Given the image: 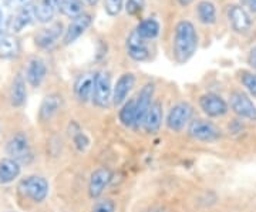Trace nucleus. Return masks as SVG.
I'll use <instances>...</instances> for the list:
<instances>
[{"label":"nucleus","instance_id":"obj_6","mask_svg":"<svg viewBox=\"0 0 256 212\" xmlns=\"http://www.w3.org/2000/svg\"><path fill=\"white\" fill-rule=\"evenodd\" d=\"M228 106L229 110L240 120L256 121V104L248 92L234 90L229 94Z\"/></svg>","mask_w":256,"mask_h":212},{"label":"nucleus","instance_id":"obj_11","mask_svg":"<svg viewBox=\"0 0 256 212\" xmlns=\"http://www.w3.org/2000/svg\"><path fill=\"white\" fill-rule=\"evenodd\" d=\"M137 84V77L131 72H126L117 78L116 84L112 86V106L118 108L127 102Z\"/></svg>","mask_w":256,"mask_h":212},{"label":"nucleus","instance_id":"obj_31","mask_svg":"<svg viewBox=\"0 0 256 212\" xmlns=\"http://www.w3.org/2000/svg\"><path fill=\"white\" fill-rule=\"evenodd\" d=\"M90 212H117V204L112 198H98L90 208Z\"/></svg>","mask_w":256,"mask_h":212},{"label":"nucleus","instance_id":"obj_30","mask_svg":"<svg viewBox=\"0 0 256 212\" xmlns=\"http://www.w3.org/2000/svg\"><path fill=\"white\" fill-rule=\"evenodd\" d=\"M239 82L244 86L248 94L256 98V72H249V70L239 72Z\"/></svg>","mask_w":256,"mask_h":212},{"label":"nucleus","instance_id":"obj_29","mask_svg":"<svg viewBox=\"0 0 256 212\" xmlns=\"http://www.w3.org/2000/svg\"><path fill=\"white\" fill-rule=\"evenodd\" d=\"M58 13L68 18H74L84 13V3L82 0H60Z\"/></svg>","mask_w":256,"mask_h":212},{"label":"nucleus","instance_id":"obj_35","mask_svg":"<svg viewBox=\"0 0 256 212\" xmlns=\"http://www.w3.org/2000/svg\"><path fill=\"white\" fill-rule=\"evenodd\" d=\"M248 64L256 72V44L248 53Z\"/></svg>","mask_w":256,"mask_h":212},{"label":"nucleus","instance_id":"obj_7","mask_svg":"<svg viewBox=\"0 0 256 212\" xmlns=\"http://www.w3.org/2000/svg\"><path fill=\"white\" fill-rule=\"evenodd\" d=\"M6 152L10 158L16 160L22 166L30 164L33 161V151L28 134L23 131L14 132L6 144Z\"/></svg>","mask_w":256,"mask_h":212},{"label":"nucleus","instance_id":"obj_18","mask_svg":"<svg viewBox=\"0 0 256 212\" xmlns=\"http://www.w3.org/2000/svg\"><path fill=\"white\" fill-rule=\"evenodd\" d=\"M47 77V64L42 57H32L26 66V82L30 87L38 88Z\"/></svg>","mask_w":256,"mask_h":212},{"label":"nucleus","instance_id":"obj_12","mask_svg":"<svg viewBox=\"0 0 256 212\" xmlns=\"http://www.w3.org/2000/svg\"><path fill=\"white\" fill-rule=\"evenodd\" d=\"M92 24V16L90 13H82L80 16L74 18L70 20L68 26L64 28V34L62 42L64 46H70L73 44L76 40H78L80 37L90 28Z\"/></svg>","mask_w":256,"mask_h":212},{"label":"nucleus","instance_id":"obj_5","mask_svg":"<svg viewBox=\"0 0 256 212\" xmlns=\"http://www.w3.org/2000/svg\"><path fill=\"white\" fill-rule=\"evenodd\" d=\"M186 132L194 141L204 144H212L222 138L220 128L210 118H192L190 126L186 127Z\"/></svg>","mask_w":256,"mask_h":212},{"label":"nucleus","instance_id":"obj_13","mask_svg":"<svg viewBox=\"0 0 256 212\" xmlns=\"http://www.w3.org/2000/svg\"><path fill=\"white\" fill-rule=\"evenodd\" d=\"M156 83L152 82H146L140 92L136 96V104H137V121H136V128L134 130H141L142 127V122L146 118V112L150 110L152 102L156 100Z\"/></svg>","mask_w":256,"mask_h":212},{"label":"nucleus","instance_id":"obj_33","mask_svg":"<svg viewBox=\"0 0 256 212\" xmlns=\"http://www.w3.org/2000/svg\"><path fill=\"white\" fill-rule=\"evenodd\" d=\"M124 4L126 0H104V10L108 16L116 18L124 10Z\"/></svg>","mask_w":256,"mask_h":212},{"label":"nucleus","instance_id":"obj_37","mask_svg":"<svg viewBox=\"0 0 256 212\" xmlns=\"http://www.w3.org/2000/svg\"><path fill=\"white\" fill-rule=\"evenodd\" d=\"M82 3H84V6H88V8H94V6H97V3L100 2V0H82Z\"/></svg>","mask_w":256,"mask_h":212},{"label":"nucleus","instance_id":"obj_23","mask_svg":"<svg viewBox=\"0 0 256 212\" xmlns=\"http://www.w3.org/2000/svg\"><path fill=\"white\" fill-rule=\"evenodd\" d=\"M9 97L12 106L16 107V108H20V107H23L26 104L28 88H26V78L22 74H18L13 78V83H12V87H10Z\"/></svg>","mask_w":256,"mask_h":212},{"label":"nucleus","instance_id":"obj_16","mask_svg":"<svg viewBox=\"0 0 256 212\" xmlns=\"http://www.w3.org/2000/svg\"><path fill=\"white\" fill-rule=\"evenodd\" d=\"M165 121V112H164V104L161 100H154L150 110L146 112V118H144V122H142V127H141V131H144L148 136H154L156 134L162 124Z\"/></svg>","mask_w":256,"mask_h":212},{"label":"nucleus","instance_id":"obj_26","mask_svg":"<svg viewBox=\"0 0 256 212\" xmlns=\"http://www.w3.org/2000/svg\"><path fill=\"white\" fill-rule=\"evenodd\" d=\"M134 32L146 42H152L161 33V23L156 18H142L138 22L137 28H134Z\"/></svg>","mask_w":256,"mask_h":212},{"label":"nucleus","instance_id":"obj_36","mask_svg":"<svg viewBox=\"0 0 256 212\" xmlns=\"http://www.w3.org/2000/svg\"><path fill=\"white\" fill-rule=\"evenodd\" d=\"M245 3L248 4L249 10H250L252 13H255L256 14V0H245Z\"/></svg>","mask_w":256,"mask_h":212},{"label":"nucleus","instance_id":"obj_3","mask_svg":"<svg viewBox=\"0 0 256 212\" xmlns=\"http://www.w3.org/2000/svg\"><path fill=\"white\" fill-rule=\"evenodd\" d=\"M194 118V106L190 102H178L168 110L165 116V127L168 131L180 134L190 126Z\"/></svg>","mask_w":256,"mask_h":212},{"label":"nucleus","instance_id":"obj_15","mask_svg":"<svg viewBox=\"0 0 256 212\" xmlns=\"http://www.w3.org/2000/svg\"><path fill=\"white\" fill-rule=\"evenodd\" d=\"M228 20L230 28L238 34H248L252 28V18L240 4H230L228 8Z\"/></svg>","mask_w":256,"mask_h":212},{"label":"nucleus","instance_id":"obj_17","mask_svg":"<svg viewBox=\"0 0 256 212\" xmlns=\"http://www.w3.org/2000/svg\"><path fill=\"white\" fill-rule=\"evenodd\" d=\"M94 77L96 73L92 72H84L76 77L73 84V92L76 100L80 104L92 102V90H94Z\"/></svg>","mask_w":256,"mask_h":212},{"label":"nucleus","instance_id":"obj_28","mask_svg":"<svg viewBox=\"0 0 256 212\" xmlns=\"http://www.w3.org/2000/svg\"><path fill=\"white\" fill-rule=\"evenodd\" d=\"M20 52H22L20 42L14 34L9 33L2 38V42H0V57L2 58H6V60L16 58L20 54Z\"/></svg>","mask_w":256,"mask_h":212},{"label":"nucleus","instance_id":"obj_19","mask_svg":"<svg viewBox=\"0 0 256 212\" xmlns=\"http://www.w3.org/2000/svg\"><path fill=\"white\" fill-rule=\"evenodd\" d=\"M63 106V97L58 92H52L47 94L46 97L43 98V102L40 104L38 108V118L43 122L52 121L56 116L58 114V111L62 110Z\"/></svg>","mask_w":256,"mask_h":212},{"label":"nucleus","instance_id":"obj_39","mask_svg":"<svg viewBox=\"0 0 256 212\" xmlns=\"http://www.w3.org/2000/svg\"><path fill=\"white\" fill-rule=\"evenodd\" d=\"M146 212H168V210L165 206H156V208H151L150 211Z\"/></svg>","mask_w":256,"mask_h":212},{"label":"nucleus","instance_id":"obj_21","mask_svg":"<svg viewBox=\"0 0 256 212\" xmlns=\"http://www.w3.org/2000/svg\"><path fill=\"white\" fill-rule=\"evenodd\" d=\"M22 174V164L13 158L6 157L0 160V184L8 185L14 182Z\"/></svg>","mask_w":256,"mask_h":212},{"label":"nucleus","instance_id":"obj_8","mask_svg":"<svg viewBox=\"0 0 256 212\" xmlns=\"http://www.w3.org/2000/svg\"><path fill=\"white\" fill-rule=\"evenodd\" d=\"M200 110L206 118H222L229 112L228 102L216 92H204L198 98Z\"/></svg>","mask_w":256,"mask_h":212},{"label":"nucleus","instance_id":"obj_38","mask_svg":"<svg viewBox=\"0 0 256 212\" xmlns=\"http://www.w3.org/2000/svg\"><path fill=\"white\" fill-rule=\"evenodd\" d=\"M176 2H178V4H180V6L186 8V6H190V4H191L194 0H176Z\"/></svg>","mask_w":256,"mask_h":212},{"label":"nucleus","instance_id":"obj_27","mask_svg":"<svg viewBox=\"0 0 256 212\" xmlns=\"http://www.w3.org/2000/svg\"><path fill=\"white\" fill-rule=\"evenodd\" d=\"M68 134L72 137V141H73L74 148L78 151V152H86L90 146H92V140L90 137L82 131V128L80 127V124L76 120L70 121L68 124Z\"/></svg>","mask_w":256,"mask_h":212},{"label":"nucleus","instance_id":"obj_20","mask_svg":"<svg viewBox=\"0 0 256 212\" xmlns=\"http://www.w3.org/2000/svg\"><path fill=\"white\" fill-rule=\"evenodd\" d=\"M36 20V13H34V4L26 6L22 9L16 10L14 16L10 18L9 22V33L16 34L20 33L24 28L30 26Z\"/></svg>","mask_w":256,"mask_h":212},{"label":"nucleus","instance_id":"obj_2","mask_svg":"<svg viewBox=\"0 0 256 212\" xmlns=\"http://www.w3.org/2000/svg\"><path fill=\"white\" fill-rule=\"evenodd\" d=\"M18 192L34 204H43L50 194V184L46 176L32 174L18 182Z\"/></svg>","mask_w":256,"mask_h":212},{"label":"nucleus","instance_id":"obj_4","mask_svg":"<svg viewBox=\"0 0 256 212\" xmlns=\"http://www.w3.org/2000/svg\"><path fill=\"white\" fill-rule=\"evenodd\" d=\"M92 104L100 110H108L112 106V83L111 73L107 70L96 72Z\"/></svg>","mask_w":256,"mask_h":212},{"label":"nucleus","instance_id":"obj_24","mask_svg":"<svg viewBox=\"0 0 256 212\" xmlns=\"http://www.w3.org/2000/svg\"><path fill=\"white\" fill-rule=\"evenodd\" d=\"M195 14L198 22L204 26H212L218 20L216 6L210 0H201L195 6Z\"/></svg>","mask_w":256,"mask_h":212},{"label":"nucleus","instance_id":"obj_25","mask_svg":"<svg viewBox=\"0 0 256 212\" xmlns=\"http://www.w3.org/2000/svg\"><path fill=\"white\" fill-rule=\"evenodd\" d=\"M118 121L122 127L130 130L136 128L137 121V104L136 97H130L127 102L118 107Z\"/></svg>","mask_w":256,"mask_h":212},{"label":"nucleus","instance_id":"obj_9","mask_svg":"<svg viewBox=\"0 0 256 212\" xmlns=\"http://www.w3.org/2000/svg\"><path fill=\"white\" fill-rule=\"evenodd\" d=\"M111 180H112V171L108 166H100L96 170H92V174L88 176V184H87L88 198L92 201L101 198L106 192V190L108 188Z\"/></svg>","mask_w":256,"mask_h":212},{"label":"nucleus","instance_id":"obj_22","mask_svg":"<svg viewBox=\"0 0 256 212\" xmlns=\"http://www.w3.org/2000/svg\"><path fill=\"white\" fill-rule=\"evenodd\" d=\"M60 0H38L34 4L36 20L42 24H47L54 18L56 13H58Z\"/></svg>","mask_w":256,"mask_h":212},{"label":"nucleus","instance_id":"obj_1","mask_svg":"<svg viewBox=\"0 0 256 212\" xmlns=\"http://www.w3.org/2000/svg\"><path fill=\"white\" fill-rule=\"evenodd\" d=\"M200 48V34L195 24L188 18L180 20L174 28L171 53L176 64H185Z\"/></svg>","mask_w":256,"mask_h":212},{"label":"nucleus","instance_id":"obj_40","mask_svg":"<svg viewBox=\"0 0 256 212\" xmlns=\"http://www.w3.org/2000/svg\"><path fill=\"white\" fill-rule=\"evenodd\" d=\"M6 212H13V211H6Z\"/></svg>","mask_w":256,"mask_h":212},{"label":"nucleus","instance_id":"obj_10","mask_svg":"<svg viewBox=\"0 0 256 212\" xmlns=\"http://www.w3.org/2000/svg\"><path fill=\"white\" fill-rule=\"evenodd\" d=\"M126 53L136 63H146L151 58L150 42L138 36L132 30L126 38Z\"/></svg>","mask_w":256,"mask_h":212},{"label":"nucleus","instance_id":"obj_32","mask_svg":"<svg viewBox=\"0 0 256 212\" xmlns=\"http://www.w3.org/2000/svg\"><path fill=\"white\" fill-rule=\"evenodd\" d=\"M146 0H126L124 10L127 12L128 16L138 18L142 14V12L146 10Z\"/></svg>","mask_w":256,"mask_h":212},{"label":"nucleus","instance_id":"obj_34","mask_svg":"<svg viewBox=\"0 0 256 212\" xmlns=\"http://www.w3.org/2000/svg\"><path fill=\"white\" fill-rule=\"evenodd\" d=\"M6 4H8V8L18 10L22 9V8L34 4V0H6Z\"/></svg>","mask_w":256,"mask_h":212},{"label":"nucleus","instance_id":"obj_14","mask_svg":"<svg viewBox=\"0 0 256 212\" xmlns=\"http://www.w3.org/2000/svg\"><path fill=\"white\" fill-rule=\"evenodd\" d=\"M63 23L56 22V23H52L50 26L43 28L37 32V34L34 36V43L42 50H52L58 43V40L63 38Z\"/></svg>","mask_w":256,"mask_h":212}]
</instances>
